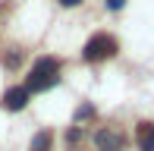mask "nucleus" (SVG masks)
<instances>
[{
  "label": "nucleus",
  "instance_id": "nucleus-6",
  "mask_svg": "<svg viewBox=\"0 0 154 151\" xmlns=\"http://www.w3.org/2000/svg\"><path fill=\"white\" fill-rule=\"evenodd\" d=\"M47 145H51V132H38L32 139V151H44Z\"/></svg>",
  "mask_w": 154,
  "mask_h": 151
},
{
  "label": "nucleus",
  "instance_id": "nucleus-1",
  "mask_svg": "<svg viewBox=\"0 0 154 151\" xmlns=\"http://www.w3.org/2000/svg\"><path fill=\"white\" fill-rule=\"evenodd\" d=\"M60 79V60L54 57H41L38 63L32 66V76H29V85H25V91H47V88H54Z\"/></svg>",
  "mask_w": 154,
  "mask_h": 151
},
{
  "label": "nucleus",
  "instance_id": "nucleus-8",
  "mask_svg": "<svg viewBox=\"0 0 154 151\" xmlns=\"http://www.w3.org/2000/svg\"><path fill=\"white\" fill-rule=\"evenodd\" d=\"M126 0H107V10H123Z\"/></svg>",
  "mask_w": 154,
  "mask_h": 151
},
{
  "label": "nucleus",
  "instance_id": "nucleus-4",
  "mask_svg": "<svg viewBox=\"0 0 154 151\" xmlns=\"http://www.w3.org/2000/svg\"><path fill=\"white\" fill-rule=\"evenodd\" d=\"M0 104H3V110H22V107L29 104V91H25V88H10Z\"/></svg>",
  "mask_w": 154,
  "mask_h": 151
},
{
  "label": "nucleus",
  "instance_id": "nucleus-9",
  "mask_svg": "<svg viewBox=\"0 0 154 151\" xmlns=\"http://www.w3.org/2000/svg\"><path fill=\"white\" fill-rule=\"evenodd\" d=\"M63 6H75V3H82V0H60Z\"/></svg>",
  "mask_w": 154,
  "mask_h": 151
},
{
  "label": "nucleus",
  "instance_id": "nucleus-3",
  "mask_svg": "<svg viewBox=\"0 0 154 151\" xmlns=\"http://www.w3.org/2000/svg\"><path fill=\"white\" fill-rule=\"evenodd\" d=\"M94 145H97V151H120L123 148V135L113 132V129H101L94 135Z\"/></svg>",
  "mask_w": 154,
  "mask_h": 151
},
{
  "label": "nucleus",
  "instance_id": "nucleus-7",
  "mask_svg": "<svg viewBox=\"0 0 154 151\" xmlns=\"http://www.w3.org/2000/svg\"><path fill=\"white\" fill-rule=\"evenodd\" d=\"M91 116H94V107H91V104H82L79 110H75V123H82V120H91Z\"/></svg>",
  "mask_w": 154,
  "mask_h": 151
},
{
  "label": "nucleus",
  "instance_id": "nucleus-5",
  "mask_svg": "<svg viewBox=\"0 0 154 151\" xmlns=\"http://www.w3.org/2000/svg\"><path fill=\"white\" fill-rule=\"evenodd\" d=\"M135 139H138V148L142 151H154V123H138Z\"/></svg>",
  "mask_w": 154,
  "mask_h": 151
},
{
  "label": "nucleus",
  "instance_id": "nucleus-2",
  "mask_svg": "<svg viewBox=\"0 0 154 151\" xmlns=\"http://www.w3.org/2000/svg\"><path fill=\"white\" fill-rule=\"evenodd\" d=\"M116 54V38L107 35V32H101V35H91L88 38V44L82 47V57L88 60V63H97V60H107Z\"/></svg>",
  "mask_w": 154,
  "mask_h": 151
}]
</instances>
